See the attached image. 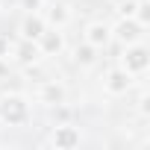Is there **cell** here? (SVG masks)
<instances>
[{
  "label": "cell",
  "instance_id": "8",
  "mask_svg": "<svg viewBox=\"0 0 150 150\" xmlns=\"http://www.w3.org/2000/svg\"><path fill=\"white\" fill-rule=\"evenodd\" d=\"M38 50H41V56H59L62 50H65V33L59 30V27H47L41 35H38Z\"/></svg>",
  "mask_w": 150,
  "mask_h": 150
},
{
  "label": "cell",
  "instance_id": "11",
  "mask_svg": "<svg viewBox=\"0 0 150 150\" xmlns=\"http://www.w3.org/2000/svg\"><path fill=\"white\" fill-rule=\"evenodd\" d=\"M47 30V21L41 18V12H27L21 21V38L27 41H38V35Z\"/></svg>",
  "mask_w": 150,
  "mask_h": 150
},
{
  "label": "cell",
  "instance_id": "2",
  "mask_svg": "<svg viewBox=\"0 0 150 150\" xmlns=\"http://www.w3.org/2000/svg\"><path fill=\"white\" fill-rule=\"evenodd\" d=\"M118 65L132 74V77H144L147 68H150V50L144 47V41H135V44H124L121 47V56H118Z\"/></svg>",
  "mask_w": 150,
  "mask_h": 150
},
{
  "label": "cell",
  "instance_id": "17",
  "mask_svg": "<svg viewBox=\"0 0 150 150\" xmlns=\"http://www.w3.org/2000/svg\"><path fill=\"white\" fill-rule=\"evenodd\" d=\"M109 3H112V6H121V3H124V0H109Z\"/></svg>",
  "mask_w": 150,
  "mask_h": 150
},
{
  "label": "cell",
  "instance_id": "3",
  "mask_svg": "<svg viewBox=\"0 0 150 150\" xmlns=\"http://www.w3.org/2000/svg\"><path fill=\"white\" fill-rule=\"evenodd\" d=\"M47 144L56 147V150H74V147L83 144V132H80V127H74V124L62 121V124H56V127L50 129Z\"/></svg>",
  "mask_w": 150,
  "mask_h": 150
},
{
  "label": "cell",
  "instance_id": "7",
  "mask_svg": "<svg viewBox=\"0 0 150 150\" xmlns=\"http://www.w3.org/2000/svg\"><path fill=\"white\" fill-rule=\"evenodd\" d=\"M65 97H68V88L59 83V80H44L38 88H35V100L41 103V106H59V103H65Z\"/></svg>",
  "mask_w": 150,
  "mask_h": 150
},
{
  "label": "cell",
  "instance_id": "14",
  "mask_svg": "<svg viewBox=\"0 0 150 150\" xmlns=\"http://www.w3.org/2000/svg\"><path fill=\"white\" fill-rule=\"evenodd\" d=\"M12 38L6 35V33H0V59H9V53H12Z\"/></svg>",
  "mask_w": 150,
  "mask_h": 150
},
{
  "label": "cell",
  "instance_id": "9",
  "mask_svg": "<svg viewBox=\"0 0 150 150\" xmlns=\"http://www.w3.org/2000/svg\"><path fill=\"white\" fill-rule=\"evenodd\" d=\"M9 59H15L18 65L30 68V65H35V62L41 59V50H38V44H35V41H27V38H18V41L12 44V53H9Z\"/></svg>",
  "mask_w": 150,
  "mask_h": 150
},
{
  "label": "cell",
  "instance_id": "16",
  "mask_svg": "<svg viewBox=\"0 0 150 150\" xmlns=\"http://www.w3.org/2000/svg\"><path fill=\"white\" fill-rule=\"evenodd\" d=\"M0 77H9V59H0Z\"/></svg>",
  "mask_w": 150,
  "mask_h": 150
},
{
  "label": "cell",
  "instance_id": "15",
  "mask_svg": "<svg viewBox=\"0 0 150 150\" xmlns=\"http://www.w3.org/2000/svg\"><path fill=\"white\" fill-rule=\"evenodd\" d=\"M41 6H44V0H21L24 12H41Z\"/></svg>",
  "mask_w": 150,
  "mask_h": 150
},
{
  "label": "cell",
  "instance_id": "1",
  "mask_svg": "<svg viewBox=\"0 0 150 150\" xmlns=\"http://www.w3.org/2000/svg\"><path fill=\"white\" fill-rule=\"evenodd\" d=\"M30 100L24 94H3L0 97V124H6V127H27L30 124Z\"/></svg>",
  "mask_w": 150,
  "mask_h": 150
},
{
  "label": "cell",
  "instance_id": "12",
  "mask_svg": "<svg viewBox=\"0 0 150 150\" xmlns=\"http://www.w3.org/2000/svg\"><path fill=\"white\" fill-rule=\"evenodd\" d=\"M97 47H91L88 41H83V44H77L74 47V62L77 65H83V68H91V65H97Z\"/></svg>",
  "mask_w": 150,
  "mask_h": 150
},
{
  "label": "cell",
  "instance_id": "6",
  "mask_svg": "<svg viewBox=\"0 0 150 150\" xmlns=\"http://www.w3.org/2000/svg\"><path fill=\"white\" fill-rule=\"evenodd\" d=\"M41 18L47 21V27H59V30H65V27L71 24L74 12H71V6L65 3V0H53V3H44V6H41Z\"/></svg>",
  "mask_w": 150,
  "mask_h": 150
},
{
  "label": "cell",
  "instance_id": "13",
  "mask_svg": "<svg viewBox=\"0 0 150 150\" xmlns=\"http://www.w3.org/2000/svg\"><path fill=\"white\" fill-rule=\"evenodd\" d=\"M132 18H135L141 27H150V3H147V0H135V12H132Z\"/></svg>",
  "mask_w": 150,
  "mask_h": 150
},
{
  "label": "cell",
  "instance_id": "5",
  "mask_svg": "<svg viewBox=\"0 0 150 150\" xmlns=\"http://www.w3.org/2000/svg\"><path fill=\"white\" fill-rule=\"evenodd\" d=\"M132 74H127L121 65H112L106 74H103V91L109 94V97H121V94H127L129 88H132Z\"/></svg>",
  "mask_w": 150,
  "mask_h": 150
},
{
  "label": "cell",
  "instance_id": "18",
  "mask_svg": "<svg viewBox=\"0 0 150 150\" xmlns=\"http://www.w3.org/2000/svg\"><path fill=\"white\" fill-rule=\"evenodd\" d=\"M0 3H3V0H0Z\"/></svg>",
  "mask_w": 150,
  "mask_h": 150
},
{
  "label": "cell",
  "instance_id": "10",
  "mask_svg": "<svg viewBox=\"0 0 150 150\" xmlns=\"http://www.w3.org/2000/svg\"><path fill=\"white\" fill-rule=\"evenodd\" d=\"M83 41H88V44L97 47V50L109 47V41H112V24H106V21H91V24L86 27Z\"/></svg>",
  "mask_w": 150,
  "mask_h": 150
},
{
  "label": "cell",
  "instance_id": "4",
  "mask_svg": "<svg viewBox=\"0 0 150 150\" xmlns=\"http://www.w3.org/2000/svg\"><path fill=\"white\" fill-rule=\"evenodd\" d=\"M144 33H147V27H141L132 15H121V21L112 27V41H118L121 47L135 44V41H144Z\"/></svg>",
  "mask_w": 150,
  "mask_h": 150
}]
</instances>
